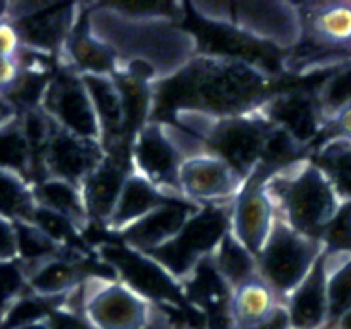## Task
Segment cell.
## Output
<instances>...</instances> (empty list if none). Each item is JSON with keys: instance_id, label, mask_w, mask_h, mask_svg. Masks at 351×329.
<instances>
[{"instance_id": "6da1fadb", "label": "cell", "mask_w": 351, "mask_h": 329, "mask_svg": "<svg viewBox=\"0 0 351 329\" xmlns=\"http://www.w3.org/2000/svg\"><path fill=\"white\" fill-rule=\"evenodd\" d=\"M269 67L231 54L198 52L178 73L155 87L150 121L171 123L178 116L210 120L246 116L279 91Z\"/></svg>"}, {"instance_id": "7a4b0ae2", "label": "cell", "mask_w": 351, "mask_h": 329, "mask_svg": "<svg viewBox=\"0 0 351 329\" xmlns=\"http://www.w3.org/2000/svg\"><path fill=\"white\" fill-rule=\"evenodd\" d=\"M88 28L106 45L116 76L155 87L190 63L198 52V36L172 18H138L110 9L106 2L86 4Z\"/></svg>"}, {"instance_id": "3957f363", "label": "cell", "mask_w": 351, "mask_h": 329, "mask_svg": "<svg viewBox=\"0 0 351 329\" xmlns=\"http://www.w3.org/2000/svg\"><path fill=\"white\" fill-rule=\"evenodd\" d=\"M265 190L278 219L300 235L320 242L344 205L327 176L310 157L272 172Z\"/></svg>"}, {"instance_id": "277c9868", "label": "cell", "mask_w": 351, "mask_h": 329, "mask_svg": "<svg viewBox=\"0 0 351 329\" xmlns=\"http://www.w3.org/2000/svg\"><path fill=\"white\" fill-rule=\"evenodd\" d=\"M204 21L231 30L250 42L289 54L302 40V16L296 2H190Z\"/></svg>"}, {"instance_id": "5b68a950", "label": "cell", "mask_w": 351, "mask_h": 329, "mask_svg": "<svg viewBox=\"0 0 351 329\" xmlns=\"http://www.w3.org/2000/svg\"><path fill=\"white\" fill-rule=\"evenodd\" d=\"M171 124L197 137L208 152L224 159L245 179L262 164L276 131L262 111L226 120L178 116Z\"/></svg>"}, {"instance_id": "8992f818", "label": "cell", "mask_w": 351, "mask_h": 329, "mask_svg": "<svg viewBox=\"0 0 351 329\" xmlns=\"http://www.w3.org/2000/svg\"><path fill=\"white\" fill-rule=\"evenodd\" d=\"M59 305L80 312L93 329H148L157 314V305L117 277H90Z\"/></svg>"}, {"instance_id": "52a82bcc", "label": "cell", "mask_w": 351, "mask_h": 329, "mask_svg": "<svg viewBox=\"0 0 351 329\" xmlns=\"http://www.w3.org/2000/svg\"><path fill=\"white\" fill-rule=\"evenodd\" d=\"M202 150L204 144L188 131L171 123L150 121L131 141V168L172 198H183L178 181L181 164Z\"/></svg>"}, {"instance_id": "ba28073f", "label": "cell", "mask_w": 351, "mask_h": 329, "mask_svg": "<svg viewBox=\"0 0 351 329\" xmlns=\"http://www.w3.org/2000/svg\"><path fill=\"white\" fill-rule=\"evenodd\" d=\"M231 205L200 207L174 238L147 256L181 284L204 260L210 259L231 231Z\"/></svg>"}, {"instance_id": "9c48e42d", "label": "cell", "mask_w": 351, "mask_h": 329, "mask_svg": "<svg viewBox=\"0 0 351 329\" xmlns=\"http://www.w3.org/2000/svg\"><path fill=\"white\" fill-rule=\"evenodd\" d=\"M326 247L320 240L308 238L276 217L274 228L256 256L258 276L285 304L286 297L305 280Z\"/></svg>"}, {"instance_id": "30bf717a", "label": "cell", "mask_w": 351, "mask_h": 329, "mask_svg": "<svg viewBox=\"0 0 351 329\" xmlns=\"http://www.w3.org/2000/svg\"><path fill=\"white\" fill-rule=\"evenodd\" d=\"M95 253L114 271L117 280L157 307H188L181 284L147 253L130 249L121 242L99 243Z\"/></svg>"}, {"instance_id": "8fae6325", "label": "cell", "mask_w": 351, "mask_h": 329, "mask_svg": "<svg viewBox=\"0 0 351 329\" xmlns=\"http://www.w3.org/2000/svg\"><path fill=\"white\" fill-rule=\"evenodd\" d=\"M40 111L52 123L76 137L100 141L95 109L84 80L59 64L50 76L43 93Z\"/></svg>"}, {"instance_id": "7c38bea8", "label": "cell", "mask_w": 351, "mask_h": 329, "mask_svg": "<svg viewBox=\"0 0 351 329\" xmlns=\"http://www.w3.org/2000/svg\"><path fill=\"white\" fill-rule=\"evenodd\" d=\"M80 12L81 2H9L8 19L18 30L23 47L59 59Z\"/></svg>"}, {"instance_id": "4fadbf2b", "label": "cell", "mask_w": 351, "mask_h": 329, "mask_svg": "<svg viewBox=\"0 0 351 329\" xmlns=\"http://www.w3.org/2000/svg\"><path fill=\"white\" fill-rule=\"evenodd\" d=\"M274 169L260 164L243 183L231 205V233L253 253L258 256L276 223V210L265 190Z\"/></svg>"}, {"instance_id": "5bb4252c", "label": "cell", "mask_w": 351, "mask_h": 329, "mask_svg": "<svg viewBox=\"0 0 351 329\" xmlns=\"http://www.w3.org/2000/svg\"><path fill=\"white\" fill-rule=\"evenodd\" d=\"M180 192L195 205L232 203L245 178L238 174L224 159L202 150L183 161L180 169Z\"/></svg>"}, {"instance_id": "9a60e30c", "label": "cell", "mask_w": 351, "mask_h": 329, "mask_svg": "<svg viewBox=\"0 0 351 329\" xmlns=\"http://www.w3.org/2000/svg\"><path fill=\"white\" fill-rule=\"evenodd\" d=\"M106 157L97 140L76 137L52 123L49 141L42 155V179L57 178L80 186Z\"/></svg>"}, {"instance_id": "2e32d148", "label": "cell", "mask_w": 351, "mask_h": 329, "mask_svg": "<svg viewBox=\"0 0 351 329\" xmlns=\"http://www.w3.org/2000/svg\"><path fill=\"white\" fill-rule=\"evenodd\" d=\"M262 113L278 130L285 131L306 150L312 147L315 138L324 133L326 126L315 91L300 88L279 90L263 105Z\"/></svg>"}, {"instance_id": "e0dca14e", "label": "cell", "mask_w": 351, "mask_h": 329, "mask_svg": "<svg viewBox=\"0 0 351 329\" xmlns=\"http://www.w3.org/2000/svg\"><path fill=\"white\" fill-rule=\"evenodd\" d=\"M200 205L184 198H172L117 233V242L141 253H150L174 238Z\"/></svg>"}, {"instance_id": "ac0fdd59", "label": "cell", "mask_w": 351, "mask_h": 329, "mask_svg": "<svg viewBox=\"0 0 351 329\" xmlns=\"http://www.w3.org/2000/svg\"><path fill=\"white\" fill-rule=\"evenodd\" d=\"M181 290L188 307L207 321L208 329H232L229 317L232 290L210 259L204 260L181 283Z\"/></svg>"}, {"instance_id": "d6986e66", "label": "cell", "mask_w": 351, "mask_h": 329, "mask_svg": "<svg viewBox=\"0 0 351 329\" xmlns=\"http://www.w3.org/2000/svg\"><path fill=\"white\" fill-rule=\"evenodd\" d=\"M92 97L97 123L100 130V145L106 154L130 155L131 140L126 130L123 95L116 76H81Z\"/></svg>"}, {"instance_id": "ffe728a7", "label": "cell", "mask_w": 351, "mask_h": 329, "mask_svg": "<svg viewBox=\"0 0 351 329\" xmlns=\"http://www.w3.org/2000/svg\"><path fill=\"white\" fill-rule=\"evenodd\" d=\"M131 172L133 168L130 155L106 154L102 162L84 179L81 193L92 219V226L97 225L106 229L114 207L119 200L121 190Z\"/></svg>"}, {"instance_id": "44dd1931", "label": "cell", "mask_w": 351, "mask_h": 329, "mask_svg": "<svg viewBox=\"0 0 351 329\" xmlns=\"http://www.w3.org/2000/svg\"><path fill=\"white\" fill-rule=\"evenodd\" d=\"M285 310L288 315L289 329H327L329 300L324 253L306 274L305 280L286 297Z\"/></svg>"}, {"instance_id": "7402d4cb", "label": "cell", "mask_w": 351, "mask_h": 329, "mask_svg": "<svg viewBox=\"0 0 351 329\" xmlns=\"http://www.w3.org/2000/svg\"><path fill=\"white\" fill-rule=\"evenodd\" d=\"M59 64L80 76H116L112 56L88 28L86 4H81V12L64 43Z\"/></svg>"}, {"instance_id": "603a6c76", "label": "cell", "mask_w": 351, "mask_h": 329, "mask_svg": "<svg viewBox=\"0 0 351 329\" xmlns=\"http://www.w3.org/2000/svg\"><path fill=\"white\" fill-rule=\"evenodd\" d=\"M285 307L281 298L260 276L234 288L229 305L232 329H253L267 322Z\"/></svg>"}, {"instance_id": "cb8c5ba5", "label": "cell", "mask_w": 351, "mask_h": 329, "mask_svg": "<svg viewBox=\"0 0 351 329\" xmlns=\"http://www.w3.org/2000/svg\"><path fill=\"white\" fill-rule=\"evenodd\" d=\"M167 200H172V196H169L143 176L133 171L128 176L126 183L121 190L119 200H117L112 216L104 231L109 233L110 236H116L117 233L126 229L133 223L140 221L141 217L150 214L152 210L160 207Z\"/></svg>"}, {"instance_id": "d4e9b609", "label": "cell", "mask_w": 351, "mask_h": 329, "mask_svg": "<svg viewBox=\"0 0 351 329\" xmlns=\"http://www.w3.org/2000/svg\"><path fill=\"white\" fill-rule=\"evenodd\" d=\"M33 198L40 207L59 214L83 235L92 228L80 186L57 178H43L33 185Z\"/></svg>"}, {"instance_id": "484cf974", "label": "cell", "mask_w": 351, "mask_h": 329, "mask_svg": "<svg viewBox=\"0 0 351 329\" xmlns=\"http://www.w3.org/2000/svg\"><path fill=\"white\" fill-rule=\"evenodd\" d=\"M310 161L327 176L344 203H351V140L327 138L313 152Z\"/></svg>"}, {"instance_id": "4316f807", "label": "cell", "mask_w": 351, "mask_h": 329, "mask_svg": "<svg viewBox=\"0 0 351 329\" xmlns=\"http://www.w3.org/2000/svg\"><path fill=\"white\" fill-rule=\"evenodd\" d=\"M327 271L329 324L336 329L351 314V252H324Z\"/></svg>"}, {"instance_id": "83f0119b", "label": "cell", "mask_w": 351, "mask_h": 329, "mask_svg": "<svg viewBox=\"0 0 351 329\" xmlns=\"http://www.w3.org/2000/svg\"><path fill=\"white\" fill-rule=\"evenodd\" d=\"M210 260L231 290L258 276L256 257L231 231L222 238Z\"/></svg>"}, {"instance_id": "f1b7e54d", "label": "cell", "mask_w": 351, "mask_h": 329, "mask_svg": "<svg viewBox=\"0 0 351 329\" xmlns=\"http://www.w3.org/2000/svg\"><path fill=\"white\" fill-rule=\"evenodd\" d=\"M0 169L14 172L28 183L33 179L32 147L19 116L0 126Z\"/></svg>"}, {"instance_id": "f546056e", "label": "cell", "mask_w": 351, "mask_h": 329, "mask_svg": "<svg viewBox=\"0 0 351 329\" xmlns=\"http://www.w3.org/2000/svg\"><path fill=\"white\" fill-rule=\"evenodd\" d=\"M35 207L32 183L14 172L0 169V216L12 223H29Z\"/></svg>"}, {"instance_id": "4dcf8cb0", "label": "cell", "mask_w": 351, "mask_h": 329, "mask_svg": "<svg viewBox=\"0 0 351 329\" xmlns=\"http://www.w3.org/2000/svg\"><path fill=\"white\" fill-rule=\"evenodd\" d=\"M14 225L16 236H18V260L25 267V273L45 260L64 256L67 252H74V250H67L57 245L52 238H49L42 229L36 228L32 223L18 221Z\"/></svg>"}, {"instance_id": "1f68e13d", "label": "cell", "mask_w": 351, "mask_h": 329, "mask_svg": "<svg viewBox=\"0 0 351 329\" xmlns=\"http://www.w3.org/2000/svg\"><path fill=\"white\" fill-rule=\"evenodd\" d=\"M315 97L326 123L351 105V63L334 67L332 74L319 84Z\"/></svg>"}, {"instance_id": "d6a6232c", "label": "cell", "mask_w": 351, "mask_h": 329, "mask_svg": "<svg viewBox=\"0 0 351 329\" xmlns=\"http://www.w3.org/2000/svg\"><path fill=\"white\" fill-rule=\"evenodd\" d=\"M28 291L25 267L19 260L0 262V319L4 312Z\"/></svg>"}, {"instance_id": "836d02e7", "label": "cell", "mask_w": 351, "mask_h": 329, "mask_svg": "<svg viewBox=\"0 0 351 329\" xmlns=\"http://www.w3.org/2000/svg\"><path fill=\"white\" fill-rule=\"evenodd\" d=\"M326 252H351V203H344L322 238Z\"/></svg>"}, {"instance_id": "e575fe53", "label": "cell", "mask_w": 351, "mask_h": 329, "mask_svg": "<svg viewBox=\"0 0 351 329\" xmlns=\"http://www.w3.org/2000/svg\"><path fill=\"white\" fill-rule=\"evenodd\" d=\"M18 260V236L16 225L0 216V262Z\"/></svg>"}, {"instance_id": "d590c367", "label": "cell", "mask_w": 351, "mask_h": 329, "mask_svg": "<svg viewBox=\"0 0 351 329\" xmlns=\"http://www.w3.org/2000/svg\"><path fill=\"white\" fill-rule=\"evenodd\" d=\"M50 322H52V329H93L80 312L60 307V305H57L50 312Z\"/></svg>"}, {"instance_id": "8d00e7d4", "label": "cell", "mask_w": 351, "mask_h": 329, "mask_svg": "<svg viewBox=\"0 0 351 329\" xmlns=\"http://www.w3.org/2000/svg\"><path fill=\"white\" fill-rule=\"evenodd\" d=\"M21 36L9 19L0 21V56L16 57L21 50Z\"/></svg>"}, {"instance_id": "74e56055", "label": "cell", "mask_w": 351, "mask_h": 329, "mask_svg": "<svg viewBox=\"0 0 351 329\" xmlns=\"http://www.w3.org/2000/svg\"><path fill=\"white\" fill-rule=\"evenodd\" d=\"M324 133H329L327 138H350L351 140V105L344 107L343 111L330 117L324 126ZM326 138V140H327Z\"/></svg>"}, {"instance_id": "f35d334b", "label": "cell", "mask_w": 351, "mask_h": 329, "mask_svg": "<svg viewBox=\"0 0 351 329\" xmlns=\"http://www.w3.org/2000/svg\"><path fill=\"white\" fill-rule=\"evenodd\" d=\"M19 74H21V66L16 57L0 56V95H4L18 81Z\"/></svg>"}, {"instance_id": "ab89813d", "label": "cell", "mask_w": 351, "mask_h": 329, "mask_svg": "<svg viewBox=\"0 0 351 329\" xmlns=\"http://www.w3.org/2000/svg\"><path fill=\"white\" fill-rule=\"evenodd\" d=\"M16 116H19L18 111L0 95V126H4L5 123L12 121Z\"/></svg>"}, {"instance_id": "60d3db41", "label": "cell", "mask_w": 351, "mask_h": 329, "mask_svg": "<svg viewBox=\"0 0 351 329\" xmlns=\"http://www.w3.org/2000/svg\"><path fill=\"white\" fill-rule=\"evenodd\" d=\"M16 329H52V322H50V314L47 317L38 319V321L28 322V324H23Z\"/></svg>"}, {"instance_id": "b9f144b4", "label": "cell", "mask_w": 351, "mask_h": 329, "mask_svg": "<svg viewBox=\"0 0 351 329\" xmlns=\"http://www.w3.org/2000/svg\"><path fill=\"white\" fill-rule=\"evenodd\" d=\"M9 16V2H0V21L8 19Z\"/></svg>"}]
</instances>
